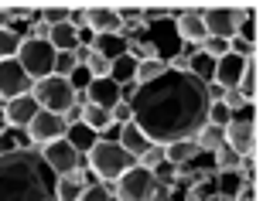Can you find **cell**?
I'll list each match as a JSON object with an SVG mask.
<instances>
[{"mask_svg":"<svg viewBox=\"0 0 263 201\" xmlns=\"http://www.w3.org/2000/svg\"><path fill=\"white\" fill-rule=\"evenodd\" d=\"M41 157L55 174H68V171H82L86 167V153H79L68 140H55V144L41 147Z\"/></svg>","mask_w":263,"mask_h":201,"instance_id":"cell-8","label":"cell"},{"mask_svg":"<svg viewBox=\"0 0 263 201\" xmlns=\"http://www.w3.org/2000/svg\"><path fill=\"white\" fill-rule=\"evenodd\" d=\"M109 78L117 82V86H127V82H134L137 78V58L130 55H120L109 62Z\"/></svg>","mask_w":263,"mask_h":201,"instance_id":"cell-25","label":"cell"},{"mask_svg":"<svg viewBox=\"0 0 263 201\" xmlns=\"http://www.w3.org/2000/svg\"><path fill=\"white\" fill-rule=\"evenodd\" d=\"M117 144L123 147L127 153H134V157H140V153H144L147 147H151V140H147V136L140 133V130H137V123L130 119V123H123V126H120V136H117Z\"/></svg>","mask_w":263,"mask_h":201,"instance_id":"cell-21","label":"cell"},{"mask_svg":"<svg viewBox=\"0 0 263 201\" xmlns=\"http://www.w3.org/2000/svg\"><path fill=\"white\" fill-rule=\"evenodd\" d=\"M109 119H113L117 126L130 123V119H134V109H130V103H117L113 109H109Z\"/></svg>","mask_w":263,"mask_h":201,"instance_id":"cell-39","label":"cell"},{"mask_svg":"<svg viewBox=\"0 0 263 201\" xmlns=\"http://www.w3.org/2000/svg\"><path fill=\"white\" fill-rule=\"evenodd\" d=\"M82 188H86V171H68L55 177V198L59 201H79Z\"/></svg>","mask_w":263,"mask_h":201,"instance_id":"cell-17","label":"cell"},{"mask_svg":"<svg viewBox=\"0 0 263 201\" xmlns=\"http://www.w3.org/2000/svg\"><path fill=\"white\" fill-rule=\"evenodd\" d=\"M21 34L10 28H0V62H10V58H17V48H21Z\"/></svg>","mask_w":263,"mask_h":201,"instance_id":"cell-29","label":"cell"},{"mask_svg":"<svg viewBox=\"0 0 263 201\" xmlns=\"http://www.w3.org/2000/svg\"><path fill=\"white\" fill-rule=\"evenodd\" d=\"M202 24H205V34L209 38H219V41H229L233 34H239L233 28L229 7H202Z\"/></svg>","mask_w":263,"mask_h":201,"instance_id":"cell-13","label":"cell"},{"mask_svg":"<svg viewBox=\"0 0 263 201\" xmlns=\"http://www.w3.org/2000/svg\"><path fill=\"white\" fill-rule=\"evenodd\" d=\"M31 92V78L28 72L17 65V58L10 62H0V99H17V96H28Z\"/></svg>","mask_w":263,"mask_h":201,"instance_id":"cell-9","label":"cell"},{"mask_svg":"<svg viewBox=\"0 0 263 201\" xmlns=\"http://www.w3.org/2000/svg\"><path fill=\"white\" fill-rule=\"evenodd\" d=\"M167 68H171V72H192V58H185L181 51H178V55L167 58Z\"/></svg>","mask_w":263,"mask_h":201,"instance_id":"cell-43","label":"cell"},{"mask_svg":"<svg viewBox=\"0 0 263 201\" xmlns=\"http://www.w3.org/2000/svg\"><path fill=\"white\" fill-rule=\"evenodd\" d=\"M239 164H243V157H239L236 150H229L226 144L219 147V150H215V174H219V177H222V174L239 171Z\"/></svg>","mask_w":263,"mask_h":201,"instance_id":"cell-27","label":"cell"},{"mask_svg":"<svg viewBox=\"0 0 263 201\" xmlns=\"http://www.w3.org/2000/svg\"><path fill=\"white\" fill-rule=\"evenodd\" d=\"M41 21L55 28V24H65L68 21V7H41Z\"/></svg>","mask_w":263,"mask_h":201,"instance_id":"cell-36","label":"cell"},{"mask_svg":"<svg viewBox=\"0 0 263 201\" xmlns=\"http://www.w3.org/2000/svg\"><path fill=\"white\" fill-rule=\"evenodd\" d=\"M86 167L92 174H99L103 181H117L123 171L137 167V157L127 153L117 140H103V136H96V144L86 150Z\"/></svg>","mask_w":263,"mask_h":201,"instance_id":"cell-3","label":"cell"},{"mask_svg":"<svg viewBox=\"0 0 263 201\" xmlns=\"http://www.w3.org/2000/svg\"><path fill=\"white\" fill-rule=\"evenodd\" d=\"M48 45L55 51H76V45H79V31L72 28V24H55L51 28V34H48Z\"/></svg>","mask_w":263,"mask_h":201,"instance_id":"cell-22","label":"cell"},{"mask_svg":"<svg viewBox=\"0 0 263 201\" xmlns=\"http://www.w3.org/2000/svg\"><path fill=\"white\" fill-rule=\"evenodd\" d=\"M68 82H72V89H76V92H86V86H89V82H92V78H89V72H86V68L79 65L76 72L68 75Z\"/></svg>","mask_w":263,"mask_h":201,"instance_id":"cell-41","label":"cell"},{"mask_svg":"<svg viewBox=\"0 0 263 201\" xmlns=\"http://www.w3.org/2000/svg\"><path fill=\"white\" fill-rule=\"evenodd\" d=\"M7 133V119H4V109H0V136Z\"/></svg>","mask_w":263,"mask_h":201,"instance_id":"cell-51","label":"cell"},{"mask_svg":"<svg viewBox=\"0 0 263 201\" xmlns=\"http://www.w3.org/2000/svg\"><path fill=\"white\" fill-rule=\"evenodd\" d=\"M137 130L151 144H175V140H192L198 126L209 116V96L205 82L192 72H171L164 78L137 86V96L130 103Z\"/></svg>","mask_w":263,"mask_h":201,"instance_id":"cell-1","label":"cell"},{"mask_svg":"<svg viewBox=\"0 0 263 201\" xmlns=\"http://www.w3.org/2000/svg\"><path fill=\"white\" fill-rule=\"evenodd\" d=\"M76 68H79V62H76V55H72V51H55V68H51V75L68 78Z\"/></svg>","mask_w":263,"mask_h":201,"instance_id":"cell-32","label":"cell"},{"mask_svg":"<svg viewBox=\"0 0 263 201\" xmlns=\"http://www.w3.org/2000/svg\"><path fill=\"white\" fill-rule=\"evenodd\" d=\"M109 123H113V119H109V109H103V106H92V103L82 106V126H89L96 136L103 133Z\"/></svg>","mask_w":263,"mask_h":201,"instance_id":"cell-26","label":"cell"},{"mask_svg":"<svg viewBox=\"0 0 263 201\" xmlns=\"http://www.w3.org/2000/svg\"><path fill=\"white\" fill-rule=\"evenodd\" d=\"M171 198H175V188L157 184V181H154V188H151V194H147V201H171Z\"/></svg>","mask_w":263,"mask_h":201,"instance_id":"cell-42","label":"cell"},{"mask_svg":"<svg viewBox=\"0 0 263 201\" xmlns=\"http://www.w3.org/2000/svg\"><path fill=\"white\" fill-rule=\"evenodd\" d=\"M0 109H4V99H0Z\"/></svg>","mask_w":263,"mask_h":201,"instance_id":"cell-52","label":"cell"},{"mask_svg":"<svg viewBox=\"0 0 263 201\" xmlns=\"http://www.w3.org/2000/svg\"><path fill=\"white\" fill-rule=\"evenodd\" d=\"M28 34H31V38H34V41H48V34H51V28H48V24H45V21H34V24H31V28H28Z\"/></svg>","mask_w":263,"mask_h":201,"instance_id":"cell-44","label":"cell"},{"mask_svg":"<svg viewBox=\"0 0 263 201\" xmlns=\"http://www.w3.org/2000/svg\"><path fill=\"white\" fill-rule=\"evenodd\" d=\"M175 24H178V38L181 41H188V45H202L209 34H205V24H202V7L198 10H181L175 17Z\"/></svg>","mask_w":263,"mask_h":201,"instance_id":"cell-16","label":"cell"},{"mask_svg":"<svg viewBox=\"0 0 263 201\" xmlns=\"http://www.w3.org/2000/svg\"><path fill=\"white\" fill-rule=\"evenodd\" d=\"M65 133H68V123L62 116L48 113V109H38V116H34L28 123V130H24V136H28V144L34 147V150L55 144V140H65Z\"/></svg>","mask_w":263,"mask_h":201,"instance_id":"cell-6","label":"cell"},{"mask_svg":"<svg viewBox=\"0 0 263 201\" xmlns=\"http://www.w3.org/2000/svg\"><path fill=\"white\" fill-rule=\"evenodd\" d=\"M229 119H233V113H229L222 103H209V116H205V123H215L219 130H222Z\"/></svg>","mask_w":263,"mask_h":201,"instance_id":"cell-34","label":"cell"},{"mask_svg":"<svg viewBox=\"0 0 263 201\" xmlns=\"http://www.w3.org/2000/svg\"><path fill=\"white\" fill-rule=\"evenodd\" d=\"M236 92L246 99V103H253L256 92H260V62H256V55L246 58L243 65V75H239V86H236Z\"/></svg>","mask_w":263,"mask_h":201,"instance_id":"cell-18","label":"cell"},{"mask_svg":"<svg viewBox=\"0 0 263 201\" xmlns=\"http://www.w3.org/2000/svg\"><path fill=\"white\" fill-rule=\"evenodd\" d=\"M86 103H92V106H103V109H113V106L120 103V86L113 82V78H92L86 86Z\"/></svg>","mask_w":263,"mask_h":201,"instance_id":"cell-15","label":"cell"},{"mask_svg":"<svg viewBox=\"0 0 263 201\" xmlns=\"http://www.w3.org/2000/svg\"><path fill=\"white\" fill-rule=\"evenodd\" d=\"M167 75V62L164 58H147V62H137V86H147V82H157V78Z\"/></svg>","mask_w":263,"mask_h":201,"instance_id":"cell-24","label":"cell"},{"mask_svg":"<svg viewBox=\"0 0 263 201\" xmlns=\"http://www.w3.org/2000/svg\"><path fill=\"white\" fill-rule=\"evenodd\" d=\"M55 177L41 150L21 147L0 157V201H59Z\"/></svg>","mask_w":263,"mask_h":201,"instance_id":"cell-2","label":"cell"},{"mask_svg":"<svg viewBox=\"0 0 263 201\" xmlns=\"http://www.w3.org/2000/svg\"><path fill=\"white\" fill-rule=\"evenodd\" d=\"M175 171H178V167H175V164H161V167H157V171H154V181L157 184H167V188H175Z\"/></svg>","mask_w":263,"mask_h":201,"instance_id":"cell-40","label":"cell"},{"mask_svg":"<svg viewBox=\"0 0 263 201\" xmlns=\"http://www.w3.org/2000/svg\"><path fill=\"white\" fill-rule=\"evenodd\" d=\"M62 119H65L68 126H76V123H82V106H68L65 113H62Z\"/></svg>","mask_w":263,"mask_h":201,"instance_id":"cell-47","label":"cell"},{"mask_svg":"<svg viewBox=\"0 0 263 201\" xmlns=\"http://www.w3.org/2000/svg\"><path fill=\"white\" fill-rule=\"evenodd\" d=\"M31 99L38 103V109H48V113L62 116L68 106H76V89H72V82H68V78L48 75V78L31 82Z\"/></svg>","mask_w":263,"mask_h":201,"instance_id":"cell-4","label":"cell"},{"mask_svg":"<svg viewBox=\"0 0 263 201\" xmlns=\"http://www.w3.org/2000/svg\"><path fill=\"white\" fill-rule=\"evenodd\" d=\"M38 116V103L28 96H17V99H7L4 103V119H7V130H28V123Z\"/></svg>","mask_w":263,"mask_h":201,"instance_id":"cell-12","label":"cell"},{"mask_svg":"<svg viewBox=\"0 0 263 201\" xmlns=\"http://www.w3.org/2000/svg\"><path fill=\"white\" fill-rule=\"evenodd\" d=\"M229 51H233V55H239V58H250V55H253V41L233 34V38H229Z\"/></svg>","mask_w":263,"mask_h":201,"instance_id":"cell-38","label":"cell"},{"mask_svg":"<svg viewBox=\"0 0 263 201\" xmlns=\"http://www.w3.org/2000/svg\"><path fill=\"white\" fill-rule=\"evenodd\" d=\"M68 24H72L76 31L86 28V7H68Z\"/></svg>","mask_w":263,"mask_h":201,"instance_id":"cell-45","label":"cell"},{"mask_svg":"<svg viewBox=\"0 0 263 201\" xmlns=\"http://www.w3.org/2000/svg\"><path fill=\"white\" fill-rule=\"evenodd\" d=\"M65 140L72 147H76L79 153H86L89 147L96 144V133H92V130H89V126H82V123H76V126H68V133H65Z\"/></svg>","mask_w":263,"mask_h":201,"instance_id":"cell-28","label":"cell"},{"mask_svg":"<svg viewBox=\"0 0 263 201\" xmlns=\"http://www.w3.org/2000/svg\"><path fill=\"white\" fill-rule=\"evenodd\" d=\"M229 17H233V28L239 31L246 24V17H250V10H246V7H229Z\"/></svg>","mask_w":263,"mask_h":201,"instance_id":"cell-46","label":"cell"},{"mask_svg":"<svg viewBox=\"0 0 263 201\" xmlns=\"http://www.w3.org/2000/svg\"><path fill=\"white\" fill-rule=\"evenodd\" d=\"M82 68L89 72V78H109V62L103 55H96L92 48H89V58L82 62Z\"/></svg>","mask_w":263,"mask_h":201,"instance_id":"cell-31","label":"cell"},{"mask_svg":"<svg viewBox=\"0 0 263 201\" xmlns=\"http://www.w3.org/2000/svg\"><path fill=\"white\" fill-rule=\"evenodd\" d=\"M253 136H256L253 119H229L222 126V144L229 150H236L239 157H246V153L253 150Z\"/></svg>","mask_w":263,"mask_h":201,"instance_id":"cell-10","label":"cell"},{"mask_svg":"<svg viewBox=\"0 0 263 201\" xmlns=\"http://www.w3.org/2000/svg\"><path fill=\"white\" fill-rule=\"evenodd\" d=\"M195 157H202L195 147V140H175V144H164V160L175 164V167H185V164H192Z\"/></svg>","mask_w":263,"mask_h":201,"instance_id":"cell-20","label":"cell"},{"mask_svg":"<svg viewBox=\"0 0 263 201\" xmlns=\"http://www.w3.org/2000/svg\"><path fill=\"white\" fill-rule=\"evenodd\" d=\"M154 188V174L144 167H130L113 181V201H147Z\"/></svg>","mask_w":263,"mask_h":201,"instance_id":"cell-7","label":"cell"},{"mask_svg":"<svg viewBox=\"0 0 263 201\" xmlns=\"http://www.w3.org/2000/svg\"><path fill=\"white\" fill-rule=\"evenodd\" d=\"M198 55L212 58V62H219L222 55H229V41H219V38H205L202 45H198Z\"/></svg>","mask_w":263,"mask_h":201,"instance_id":"cell-33","label":"cell"},{"mask_svg":"<svg viewBox=\"0 0 263 201\" xmlns=\"http://www.w3.org/2000/svg\"><path fill=\"white\" fill-rule=\"evenodd\" d=\"M17 65L28 72L31 82H38V78H48L51 68H55V48H51L48 41H34V38H24L17 48Z\"/></svg>","mask_w":263,"mask_h":201,"instance_id":"cell-5","label":"cell"},{"mask_svg":"<svg viewBox=\"0 0 263 201\" xmlns=\"http://www.w3.org/2000/svg\"><path fill=\"white\" fill-rule=\"evenodd\" d=\"M140 14H144V17H147V24H154V21L167 17V7H144V10H140Z\"/></svg>","mask_w":263,"mask_h":201,"instance_id":"cell-48","label":"cell"},{"mask_svg":"<svg viewBox=\"0 0 263 201\" xmlns=\"http://www.w3.org/2000/svg\"><path fill=\"white\" fill-rule=\"evenodd\" d=\"M202 201H236V198H233L229 191H209V194H205Z\"/></svg>","mask_w":263,"mask_h":201,"instance_id":"cell-50","label":"cell"},{"mask_svg":"<svg viewBox=\"0 0 263 201\" xmlns=\"http://www.w3.org/2000/svg\"><path fill=\"white\" fill-rule=\"evenodd\" d=\"M79 201H113V194L106 191V184L99 181V184H92V188H82Z\"/></svg>","mask_w":263,"mask_h":201,"instance_id":"cell-37","label":"cell"},{"mask_svg":"<svg viewBox=\"0 0 263 201\" xmlns=\"http://www.w3.org/2000/svg\"><path fill=\"white\" fill-rule=\"evenodd\" d=\"M195 140V147H198V153H215L219 147H222V130L215 123H202L198 126V133L192 136Z\"/></svg>","mask_w":263,"mask_h":201,"instance_id":"cell-23","label":"cell"},{"mask_svg":"<svg viewBox=\"0 0 263 201\" xmlns=\"http://www.w3.org/2000/svg\"><path fill=\"white\" fill-rule=\"evenodd\" d=\"M233 198H236V201H256V184H243V188H239Z\"/></svg>","mask_w":263,"mask_h":201,"instance_id":"cell-49","label":"cell"},{"mask_svg":"<svg viewBox=\"0 0 263 201\" xmlns=\"http://www.w3.org/2000/svg\"><path fill=\"white\" fill-rule=\"evenodd\" d=\"M89 48L96 51V55H103L106 62H113V58L127 55V41L120 38V34H92V41H89Z\"/></svg>","mask_w":263,"mask_h":201,"instance_id":"cell-19","label":"cell"},{"mask_svg":"<svg viewBox=\"0 0 263 201\" xmlns=\"http://www.w3.org/2000/svg\"><path fill=\"white\" fill-rule=\"evenodd\" d=\"M243 65H246V58H239V55H222L219 62H215V68H212V82L219 89H236L239 86V75H243Z\"/></svg>","mask_w":263,"mask_h":201,"instance_id":"cell-14","label":"cell"},{"mask_svg":"<svg viewBox=\"0 0 263 201\" xmlns=\"http://www.w3.org/2000/svg\"><path fill=\"white\" fill-rule=\"evenodd\" d=\"M161 164H164V147L161 144H151L140 157H137V167H144V171H151V174H154Z\"/></svg>","mask_w":263,"mask_h":201,"instance_id":"cell-30","label":"cell"},{"mask_svg":"<svg viewBox=\"0 0 263 201\" xmlns=\"http://www.w3.org/2000/svg\"><path fill=\"white\" fill-rule=\"evenodd\" d=\"M120 14L117 7H106V4H92L86 7V28L89 34H120Z\"/></svg>","mask_w":263,"mask_h":201,"instance_id":"cell-11","label":"cell"},{"mask_svg":"<svg viewBox=\"0 0 263 201\" xmlns=\"http://www.w3.org/2000/svg\"><path fill=\"white\" fill-rule=\"evenodd\" d=\"M219 103L229 109V113H239V109H246V99L236 92V89H222V96H219Z\"/></svg>","mask_w":263,"mask_h":201,"instance_id":"cell-35","label":"cell"}]
</instances>
